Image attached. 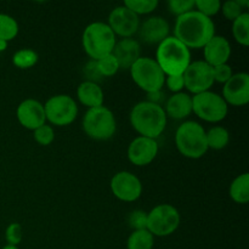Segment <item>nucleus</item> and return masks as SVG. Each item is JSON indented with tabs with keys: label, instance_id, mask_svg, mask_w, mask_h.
Returning a JSON list of instances; mask_svg holds the SVG:
<instances>
[{
	"label": "nucleus",
	"instance_id": "obj_15",
	"mask_svg": "<svg viewBox=\"0 0 249 249\" xmlns=\"http://www.w3.org/2000/svg\"><path fill=\"white\" fill-rule=\"evenodd\" d=\"M128 160L138 167H145L152 163L158 155V142L155 139L138 136L128 147Z\"/></svg>",
	"mask_w": 249,
	"mask_h": 249
},
{
	"label": "nucleus",
	"instance_id": "obj_14",
	"mask_svg": "<svg viewBox=\"0 0 249 249\" xmlns=\"http://www.w3.org/2000/svg\"><path fill=\"white\" fill-rule=\"evenodd\" d=\"M224 101L231 106H245L249 102V75L241 72L233 74L224 84L223 95Z\"/></svg>",
	"mask_w": 249,
	"mask_h": 249
},
{
	"label": "nucleus",
	"instance_id": "obj_1",
	"mask_svg": "<svg viewBox=\"0 0 249 249\" xmlns=\"http://www.w3.org/2000/svg\"><path fill=\"white\" fill-rule=\"evenodd\" d=\"M215 36L213 19L199 14L196 10L181 15L177 18L174 36L187 49H203V46Z\"/></svg>",
	"mask_w": 249,
	"mask_h": 249
},
{
	"label": "nucleus",
	"instance_id": "obj_5",
	"mask_svg": "<svg viewBox=\"0 0 249 249\" xmlns=\"http://www.w3.org/2000/svg\"><path fill=\"white\" fill-rule=\"evenodd\" d=\"M175 145L184 157L198 160L208 151L206 130L199 123L187 121L181 123L175 133Z\"/></svg>",
	"mask_w": 249,
	"mask_h": 249
},
{
	"label": "nucleus",
	"instance_id": "obj_16",
	"mask_svg": "<svg viewBox=\"0 0 249 249\" xmlns=\"http://www.w3.org/2000/svg\"><path fill=\"white\" fill-rule=\"evenodd\" d=\"M16 117L23 128L33 131L46 122L44 105L34 99H27L22 101L17 107Z\"/></svg>",
	"mask_w": 249,
	"mask_h": 249
},
{
	"label": "nucleus",
	"instance_id": "obj_23",
	"mask_svg": "<svg viewBox=\"0 0 249 249\" xmlns=\"http://www.w3.org/2000/svg\"><path fill=\"white\" fill-rule=\"evenodd\" d=\"M206 138L208 150L209 148L215 151L224 150L230 142V133L224 126L216 125L211 128L208 131H206Z\"/></svg>",
	"mask_w": 249,
	"mask_h": 249
},
{
	"label": "nucleus",
	"instance_id": "obj_30",
	"mask_svg": "<svg viewBox=\"0 0 249 249\" xmlns=\"http://www.w3.org/2000/svg\"><path fill=\"white\" fill-rule=\"evenodd\" d=\"M221 2L219 0H195V9L199 14L212 18L220 11Z\"/></svg>",
	"mask_w": 249,
	"mask_h": 249
},
{
	"label": "nucleus",
	"instance_id": "obj_10",
	"mask_svg": "<svg viewBox=\"0 0 249 249\" xmlns=\"http://www.w3.org/2000/svg\"><path fill=\"white\" fill-rule=\"evenodd\" d=\"M46 121L53 125L66 126L72 124L78 116V106L72 96L66 94L51 96L44 105Z\"/></svg>",
	"mask_w": 249,
	"mask_h": 249
},
{
	"label": "nucleus",
	"instance_id": "obj_11",
	"mask_svg": "<svg viewBox=\"0 0 249 249\" xmlns=\"http://www.w3.org/2000/svg\"><path fill=\"white\" fill-rule=\"evenodd\" d=\"M182 77L185 89L194 95L208 91L214 84L213 67L204 61H191Z\"/></svg>",
	"mask_w": 249,
	"mask_h": 249
},
{
	"label": "nucleus",
	"instance_id": "obj_8",
	"mask_svg": "<svg viewBox=\"0 0 249 249\" xmlns=\"http://www.w3.org/2000/svg\"><path fill=\"white\" fill-rule=\"evenodd\" d=\"M229 106L216 92L204 91L192 96V113L208 123H219L228 116Z\"/></svg>",
	"mask_w": 249,
	"mask_h": 249
},
{
	"label": "nucleus",
	"instance_id": "obj_37",
	"mask_svg": "<svg viewBox=\"0 0 249 249\" xmlns=\"http://www.w3.org/2000/svg\"><path fill=\"white\" fill-rule=\"evenodd\" d=\"M164 85H167L168 89L174 94L182 92V89H185V82L182 74L180 75H167L165 77Z\"/></svg>",
	"mask_w": 249,
	"mask_h": 249
},
{
	"label": "nucleus",
	"instance_id": "obj_4",
	"mask_svg": "<svg viewBox=\"0 0 249 249\" xmlns=\"http://www.w3.org/2000/svg\"><path fill=\"white\" fill-rule=\"evenodd\" d=\"M116 43V36L108 24L104 22H92L83 32V49L92 61L112 53Z\"/></svg>",
	"mask_w": 249,
	"mask_h": 249
},
{
	"label": "nucleus",
	"instance_id": "obj_27",
	"mask_svg": "<svg viewBox=\"0 0 249 249\" xmlns=\"http://www.w3.org/2000/svg\"><path fill=\"white\" fill-rule=\"evenodd\" d=\"M18 23L14 17L9 15L0 14V40L9 43L18 34Z\"/></svg>",
	"mask_w": 249,
	"mask_h": 249
},
{
	"label": "nucleus",
	"instance_id": "obj_12",
	"mask_svg": "<svg viewBox=\"0 0 249 249\" xmlns=\"http://www.w3.org/2000/svg\"><path fill=\"white\" fill-rule=\"evenodd\" d=\"M111 191L116 198L123 202H135L142 195V182L130 172H118L111 179Z\"/></svg>",
	"mask_w": 249,
	"mask_h": 249
},
{
	"label": "nucleus",
	"instance_id": "obj_35",
	"mask_svg": "<svg viewBox=\"0 0 249 249\" xmlns=\"http://www.w3.org/2000/svg\"><path fill=\"white\" fill-rule=\"evenodd\" d=\"M129 226L136 230H147V213L143 211L131 212L128 219Z\"/></svg>",
	"mask_w": 249,
	"mask_h": 249
},
{
	"label": "nucleus",
	"instance_id": "obj_9",
	"mask_svg": "<svg viewBox=\"0 0 249 249\" xmlns=\"http://www.w3.org/2000/svg\"><path fill=\"white\" fill-rule=\"evenodd\" d=\"M179 211L172 204H158L147 213V230L157 237H167L174 233L180 225Z\"/></svg>",
	"mask_w": 249,
	"mask_h": 249
},
{
	"label": "nucleus",
	"instance_id": "obj_39",
	"mask_svg": "<svg viewBox=\"0 0 249 249\" xmlns=\"http://www.w3.org/2000/svg\"><path fill=\"white\" fill-rule=\"evenodd\" d=\"M146 101L151 102V104L158 105V106H162L163 102L165 101V94L163 92V90L150 92V94H147V100H146Z\"/></svg>",
	"mask_w": 249,
	"mask_h": 249
},
{
	"label": "nucleus",
	"instance_id": "obj_13",
	"mask_svg": "<svg viewBox=\"0 0 249 249\" xmlns=\"http://www.w3.org/2000/svg\"><path fill=\"white\" fill-rule=\"evenodd\" d=\"M108 27L112 29L114 36L122 38H131L138 33L140 27V19L138 15L134 14L128 7L121 5L114 7L108 16Z\"/></svg>",
	"mask_w": 249,
	"mask_h": 249
},
{
	"label": "nucleus",
	"instance_id": "obj_31",
	"mask_svg": "<svg viewBox=\"0 0 249 249\" xmlns=\"http://www.w3.org/2000/svg\"><path fill=\"white\" fill-rule=\"evenodd\" d=\"M33 136L34 140H36L39 145L49 146L50 143H53V140H55V130H53V126L45 123L33 131Z\"/></svg>",
	"mask_w": 249,
	"mask_h": 249
},
{
	"label": "nucleus",
	"instance_id": "obj_29",
	"mask_svg": "<svg viewBox=\"0 0 249 249\" xmlns=\"http://www.w3.org/2000/svg\"><path fill=\"white\" fill-rule=\"evenodd\" d=\"M95 62H96V68L101 77H112L121 70L116 57L112 53L95 61Z\"/></svg>",
	"mask_w": 249,
	"mask_h": 249
},
{
	"label": "nucleus",
	"instance_id": "obj_17",
	"mask_svg": "<svg viewBox=\"0 0 249 249\" xmlns=\"http://www.w3.org/2000/svg\"><path fill=\"white\" fill-rule=\"evenodd\" d=\"M139 36L141 40L150 45H160L169 36L170 26L165 18L160 16H152L146 18L139 27Z\"/></svg>",
	"mask_w": 249,
	"mask_h": 249
},
{
	"label": "nucleus",
	"instance_id": "obj_21",
	"mask_svg": "<svg viewBox=\"0 0 249 249\" xmlns=\"http://www.w3.org/2000/svg\"><path fill=\"white\" fill-rule=\"evenodd\" d=\"M77 97L80 104L88 108H94L104 105V91L97 83L84 80L77 89Z\"/></svg>",
	"mask_w": 249,
	"mask_h": 249
},
{
	"label": "nucleus",
	"instance_id": "obj_36",
	"mask_svg": "<svg viewBox=\"0 0 249 249\" xmlns=\"http://www.w3.org/2000/svg\"><path fill=\"white\" fill-rule=\"evenodd\" d=\"M233 75L232 68L228 63H224V65H219L213 67V77H214V83H221V84H225L229 79Z\"/></svg>",
	"mask_w": 249,
	"mask_h": 249
},
{
	"label": "nucleus",
	"instance_id": "obj_24",
	"mask_svg": "<svg viewBox=\"0 0 249 249\" xmlns=\"http://www.w3.org/2000/svg\"><path fill=\"white\" fill-rule=\"evenodd\" d=\"M155 236L148 230H136L130 233L126 241L128 249H152Z\"/></svg>",
	"mask_w": 249,
	"mask_h": 249
},
{
	"label": "nucleus",
	"instance_id": "obj_7",
	"mask_svg": "<svg viewBox=\"0 0 249 249\" xmlns=\"http://www.w3.org/2000/svg\"><path fill=\"white\" fill-rule=\"evenodd\" d=\"M130 75L134 83L146 94L162 90L164 87L165 74L156 60L151 57L139 58L130 67Z\"/></svg>",
	"mask_w": 249,
	"mask_h": 249
},
{
	"label": "nucleus",
	"instance_id": "obj_22",
	"mask_svg": "<svg viewBox=\"0 0 249 249\" xmlns=\"http://www.w3.org/2000/svg\"><path fill=\"white\" fill-rule=\"evenodd\" d=\"M231 199L238 204H247L249 202V174L243 173L233 179L229 190Z\"/></svg>",
	"mask_w": 249,
	"mask_h": 249
},
{
	"label": "nucleus",
	"instance_id": "obj_3",
	"mask_svg": "<svg viewBox=\"0 0 249 249\" xmlns=\"http://www.w3.org/2000/svg\"><path fill=\"white\" fill-rule=\"evenodd\" d=\"M156 62L167 75L184 74L185 70L191 63V53L181 41L169 36L157 46Z\"/></svg>",
	"mask_w": 249,
	"mask_h": 249
},
{
	"label": "nucleus",
	"instance_id": "obj_28",
	"mask_svg": "<svg viewBox=\"0 0 249 249\" xmlns=\"http://www.w3.org/2000/svg\"><path fill=\"white\" fill-rule=\"evenodd\" d=\"M123 5L131 10L135 15L140 16V15H148L155 11L158 6V1L157 0H125Z\"/></svg>",
	"mask_w": 249,
	"mask_h": 249
},
{
	"label": "nucleus",
	"instance_id": "obj_41",
	"mask_svg": "<svg viewBox=\"0 0 249 249\" xmlns=\"http://www.w3.org/2000/svg\"><path fill=\"white\" fill-rule=\"evenodd\" d=\"M1 249H19L18 247H15V246H9V245H6L5 246V247H2Z\"/></svg>",
	"mask_w": 249,
	"mask_h": 249
},
{
	"label": "nucleus",
	"instance_id": "obj_32",
	"mask_svg": "<svg viewBox=\"0 0 249 249\" xmlns=\"http://www.w3.org/2000/svg\"><path fill=\"white\" fill-rule=\"evenodd\" d=\"M167 6L170 14L179 17L195 10V0H169Z\"/></svg>",
	"mask_w": 249,
	"mask_h": 249
},
{
	"label": "nucleus",
	"instance_id": "obj_38",
	"mask_svg": "<svg viewBox=\"0 0 249 249\" xmlns=\"http://www.w3.org/2000/svg\"><path fill=\"white\" fill-rule=\"evenodd\" d=\"M85 74H87L89 82L97 83L99 78H101V75H100L99 71H97L96 68V62H95V61L91 60L88 63L87 67H85Z\"/></svg>",
	"mask_w": 249,
	"mask_h": 249
},
{
	"label": "nucleus",
	"instance_id": "obj_33",
	"mask_svg": "<svg viewBox=\"0 0 249 249\" xmlns=\"http://www.w3.org/2000/svg\"><path fill=\"white\" fill-rule=\"evenodd\" d=\"M22 236H23L22 226L18 223H11L5 231V238H6V242L9 246L17 247L21 243Z\"/></svg>",
	"mask_w": 249,
	"mask_h": 249
},
{
	"label": "nucleus",
	"instance_id": "obj_20",
	"mask_svg": "<svg viewBox=\"0 0 249 249\" xmlns=\"http://www.w3.org/2000/svg\"><path fill=\"white\" fill-rule=\"evenodd\" d=\"M167 118L170 117L177 121L187 118L192 113V96L186 92H178L165 101L164 108Z\"/></svg>",
	"mask_w": 249,
	"mask_h": 249
},
{
	"label": "nucleus",
	"instance_id": "obj_26",
	"mask_svg": "<svg viewBox=\"0 0 249 249\" xmlns=\"http://www.w3.org/2000/svg\"><path fill=\"white\" fill-rule=\"evenodd\" d=\"M39 60L38 53L32 49H21L12 56V63L19 70H28L36 65Z\"/></svg>",
	"mask_w": 249,
	"mask_h": 249
},
{
	"label": "nucleus",
	"instance_id": "obj_18",
	"mask_svg": "<svg viewBox=\"0 0 249 249\" xmlns=\"http://www.w3.org/2000/svg\"><path fill=\"white\" fill-rule=\"evenodd\" d=\"M203 56L204 62L212 67L228 63L231 56L230 41L223 36H214L203 46Z\"/></svg>",
	"mask_w": 249,
	"mask_h": 249
},
{
	"label": "nucleus",
	"instance_id": "obj_6",
	"mask_svg": "<svg viewBox=\"0 0 249 249\" xmlns=\"http://www.w3.org/2000/svg\"><path fill=\"white\" fill-rule=\"evenodd\" d=\"M83 130L94 140H109L117 130V122L113 112L104 105L89 108L83 118Z\"/></svg>",
	"mask_w": 249,
	"mask_h": 249
},
{
	"label": "nucleus",
	"instance_id": "obj_2",
	"mask_svg": "<svg viewBox=\"0 0 249 249\" xmlns=\"http://www.w3.org/2000/svg\"><path fill=\"white\" fill-rule=\"evenodd\" d=\"M130 124L140 136L156 140L167 126V114L162 106L141 101L131 108Z\"/></svg>",
	"mask_w": 249,
	"mask_h": 249
},
{
	"label": "nucleus",
	"instance_id": "obj_40",
	"mask_svg": "<svg viewBox=\"0 0 249 249\" xmlns=\"http://www.w3.org/2000/svg\"><path fill=\"white\" fill-rule=\"evenodd\" d=\"M237 1V4L240 5L241 9H247V7H249V1L248 0H236Z\"/></svg>",
	"mask_w": 249,
	"mask_h": 249
},
{
	"label": "nucleus",
	"instance_id": "obj_34",
	"mask_svg": "<svg viewBox=\"0 0 249 249\" xmlns=\"http://www.w3.org/2000/svg\"><path fill=\"white\" fill-rule=\"evenodd\" d=\"M220 10L221 12H223L224 17L231 22L235 21L237 17H240L241 15L245 12L242 9H241L240 5L237 4L236 0H229V1H225L224 4H221Z\"/></svg>",
	"mask_w": 249,
	"mask_h": 249
},
{
	"label": "nucleus",
	"instance_id": "obj_25",
	"mask_svg": "<svg viewBox=\"0 0 249 249\" xmlns=\"http://www.w3.org/2000/svg\"><path fill=\"white\" fill-rule=\"evenodd\" d=\"M232 34L235 40L242 46L249 45V14L243 12L232 22Z\"/></svg>",
	"mask_w": 249,
	"mask_h": 249
},
{
	"label": "nucleus",
	"instance_id": "obj_19",
	"mask_svg": "<svg viewBox=\"0 0 249 249\" xmlns=\"http://www.w3.org/2000/svg\"><path fill=\"white\" fill-rule=\"evenodd\" d=\"M141 48L138 40L133 38H124L117 41L112 55L116 57L119 68L130 70L131 66L141 57Z\"/></svg>",
	"mask_w": 249,
	"mask_h": 249
}]
</instances>
